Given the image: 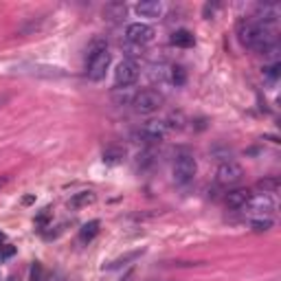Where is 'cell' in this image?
<instances>
[{
	"label": "cell",
	"instance_id": "6da1fadb",
	"mask_svg": "<svg viewBox=\"0 0 281 281\" xmlns=\"http://www.w3.org/2000/svg\"><path fill=\"white\" fill-rule=\"evenodd\" d=\"M110 62H112V55H110L108 46L103 42H95V46L90 49V55H88V77L92 81L103 79Z\"/></svg>",
	"mask_w": 281,
	"mask_h": 281
},
{
	"label": "cell",
	"instance_id": "7a4b0ae2",
	"mask_svg": "<svg viewBox=\"0 0 281 281\" xmlns=\"http://www.w3.org/2000/svg\"><path fill=\"white\" fill-rule=\"evenodd\" d=\"M132 106H134V110L138 114H152V112H156V110L162 106V95L158 90L147 88V90H140V92L134 95Z\"/></svg>",
	"mask_w": 281,
	"mask_h": 281
},
{
	"label": "cell",
	"instance_id": "3957f363",
	"mask_svg": "<svg viewBox=\"0 0 281 281\" xmlns=\"http://www.w3.org/2000/svg\"><path fill=\"white\" fill-rule=\"evenodd\" d=\"M198 172V165H196V158L191 154H180L176 156L174 162V180L178 184H189L194 180V176Z\"/></svg>",
	"mask_w": 281,
	"mask_h": 281
},
{
	"label": "cell",
	"instance_id": "277c9868",
	"mask_svg": "<svg viewBox=\"0 0 281 281\" xmlns=\"http://www.w3.org/2000/svg\"><path fill=\"white\" fill-rule=\"evenodd\" d=\"M242 178H244V169L238 165V162H233V160L222 162V165L218 167V172H216V180H218V184H222V187L238 184Z\"/></svg>",
	"mask_w": 281,
	"mask_h": 281
},
{
	"label": "cell",
	"instance_id": "5b68a950",
	"mask_svg": "<svg viewBox=\"0 0 281 281\" xmlns=\"http://www.w3.org/2000/svg\"><path fill=\"white\" fill-rule=\"evenodd\" d=\"M138 79V64L134 60H123L114 71V86L128 88Z\"/></svg>",
	"mask_w": 281,
	"mask_h": 281
},
{
	"label": "cell",
	"instance_id": "8992f818",
	"mask_svg": "<svg viewBox=\"0 0 281 281\" xmlns=\"http://www.w3.org/2000/svg\"><path fill=\"white\" fill-rule=\"evenodd\" d=\"M125 38H128V42L136 44V46L150 44L154 40V27L143 25V22H132V25L125 29Z\"/></svg>",
	"mask_w": 281,
	"mask_h": 281
},
{
	"label": "cell",
	"instance_id": "52a82bcc",
	"mask_svg": "<svg viewBox=\"0 0 281 281\" xmlns=\"http://www.w3.org/2000/svg\"><path fill=\"white\" fill-rule=\"evenodd\" d=\"M244 209L250 216H257V213H270L275 211V198L270 194H257V196H250V200L244 204Z\"/></svg>",
	"mask_w": 281,
	"mask_h": 281
},
{
	"label": "cell",
	"instance_id": "ba28073f",
	"mask_svg": "<svg viewBox=\"0 0 281 281\" xmlns=\"http://www.w3.org/2000/svg\"><path fill=\"white\" fill-rule=\"evenodd\" d=\"M250 191L248 189H233L226 194V206L228 209H244V204L250 200Z\"/></svg>",
	"mask_w": 281,
	"mask_h": 281
},
{
	"label": "cell",
	"instance_id": "9c48e42d",
	"mask_svg": "<svg viewBox=\"0 0 281 281\" xmlns=\"http://www.w3.org/2000/svg\"><path fill=\"white\" fill-rule=\"evenodd\" d=\"M136 11L145 18H158L162 13V5L158 3V0H145V3L136 5Z\"/></svg>",
	"mask_w": 281,
	"mask_h": 281
},
{
	"label": "cell",
	"instance_id": "30bf717a",
	"mask_svg": "<svg viewBox=\"0 0 281 281\" xmlns=\"http://www.w3.org/2000/svg\"><path fill=\"white\" fill-rule=\"evenodd\" d=\"M99 220H90V222H86L84 226L79 228V242L81 244H88V242H92L95 238H97V233H99Z\"/></svg>",
	"mask_w": 281,
	"mask_h": 281
},
{
	"label": "cell",
	"instance_id": "8fae6325",
	"mask_svg": "<svg viewBox=\"0 0 281 281\" xmlns=\"http://www.w3.org/2000/svg\"><path fill=\"white\" fill-rule=\"evenodd\" d=\"M95 200H97V194H95V191H79V194H75L71 198L68 206H71V209H81V206L92 204Z\"/></svg>",
	"mask_w": 281,
	"mask_h": 281
},
{
	"label": "cell",
	"instance_id": "7c38bea8",
	"mask_svg": "<svg viewBox=\"0 0 281 281\" xmlns=\"http://www.w3.org/2000/svg\"><path fill=\"white\" fill-rule=\"evenodd\" d=\"M172 44L174 46H180V49H191L196 44V38L191 31H187V29H180V31H176L172 35Z\"/></svg>",
	"mask_w": 281,
	"mask_h": 281
},
{
	"label": "cell",
	"instance_id": "4fadbf2b",
	"mask_svg": "<svg viewBox=\"0 0 281 281\" xmlns=\"http://www.w3.org/2000/svg\"><path fill=\"white\" fill-rule=\"evenodd\" d=\"M279 187H281L279 176H270V178H264V180L257 182V189H260L262 194H270V196H272V194H277Z\"/></svg>",
	"mask_w": 281,
	"mask_h": 281
},
{
	"label": "cell",
	"instance_id": "5bb4252c",
	"mask_svg": "<svg viewBox=\"0 0 281 281\" xmlns=\"http://www.w3.org/2000/svg\"><path fill=\"white\" fill-rule=\"evenodd\" d=\"M140 255H143V250H134V253H128V255L119 257V260H114V262L106 264V266H103V270H116V268H121V266H125L128 262H134L136 257H140Z\"/></svg>",
	"mask_w": 281,
	"mask_h": 281
},
{
	"label": "cell",
	"instance_id": "9a60e30c",
	"mask_svg": "<svg viewBox=\"0 0 281 281\" xmlns=\"http://www.w3.org/2000/svg\"><path fill=\"white\" fill-rule=\"evenodd\" d=\"M250 226H253V231L255 233H266V231H270L272 228V220L270 218H260V220H253L250 222Z\"/></svg>",
	"mask_w": 281,
	"mask_h": 281
},
{
	"label": "cell",
	"instance_id": "2e32d148",
	"mask_svg": "<svg viewBox=\"0 0 281 281\" xmlns=\"http://www.w3.org/2000/svg\"><path fill=\"white\" fill-rule=\"evenodd\" d=\"M172 81H174L176 86H182L184 81H187V75H184L182 66H174V68H172Z\"/></svg>",
	"mask_w": 281,
	"mask_h": 281
},
{
	"label": "cell",
	"instance_id": "e0dca14e",
	"mask_svg": "<svg viewBox=\"0 0 281 281\" xmlns=\"http://www.w3.org/2000/svg\"><path fill=\"white\" fill-rule=\"evenodd\" d=\"M29 281H42V264L35 262L31 266V275H29Z\"/></svg>",
	"mask_w": 281,
	"mask_h": 281
},
{
	"label": "cell",
	"instance_id": "ac0fdd59",
	"mask_svg": "<svg viewBox=\"0 0 281 281\" xmlns=\"http://www.w3.org/2000/svg\"><path fill=\"white\" fill-rule=\"evenodd\" d=\"M119 158H123V152H119V150H108L103 154V160L106 162H116Z\"/></svg>",
	"mask_w": 281,
	"mask_h": 281
},
{
	"label": "cell",
	"instance_id": "d6986e66",
	"mask_svg": "<svg viewBox=\"0 0 281 281\" xmlns=\"http://www.w3.org/2000/svg\"><path fill=\"white\" fill-rule=\"evenodd\" d=\"M11 255H16V246H5L0 250V260H9Z\"/></svg>",
	"mask_w": 281,
	"mask_h": 281
},
{
	"label": "cell",
	"instance_id": "ffe728a7",
	"mask_svg": "<svg viewBox=\"0 0 281 281\" xmlns=\"http://www.w3.org/2000/svg\"><path fill=\"white\" fill-rule=\"evenodd\" d=\"M279 68H281L279 64H272V66H268V68H266V71H268V75H270L272 79H275V77L279 75Z\"/></svg>",
	"mask_w": 281,
	"mask_h": 281
},
{
	"label": "cell",
	"instance_id": "44dd1931",
	"mask_svg": "<svg viewBox=\"0 0 281 281\" xmlns=\"http://www.w3.org/2000/svg\"><path fill=\"white\" fill-rule=\"evenodd\" d=\"M9 99H11L9 92H0V108H5L7 103H9Z\"/></svg>",
	"mask_w": 281,
	"mask_h": 281
},
{
	"label": "cell",
	"instance_id": "7402d4cb",
	"mask_svg": "<svg viewBox=\"0 0 281 281\" xmlns=\"http://www.w3.org/2000/svg\"><path fill=\"white\" fill-rule=\"evenodd\" d=\"M22 202H25V204H31V202H35V198H33V196H25V198H22Z\"/></svg>",
	"mask_w": 281,
	"mask_h": 281
},
{
	"label": "cell",
	"instance_id": "603a6c76",
	"mask_svg": "<svg viewBox=\"0 0 281 281\" xmlns=\"http://www.w3.org/2000/svg\"><path fill=\"white\" fill-rule=\"evenodd\" d=\"M5 184H7V176H0V189H3Z\"/></svg>",
	"mask_w": 281,
	"mask_h": 281
},
{
	"label": "cell",
	"instance_id": "cb8c5ba5",
	"mask_svg": "<svg viewBox=\"0 0 281 281\" xmlns=\"http://www.w3.org/2000/svg\"><path fill=\"white\" fill-rule=\"evenodd\" d=\"M5 240V233H0V242H3Z\"/></svg>",
	"mask_w": 281,
	"mask_h": 281
},
{
	"label": "cell",
	"instance_id": "d4e9b609",
	"mask_svg": "<svg viewBox=\"0 0 281 281\" xmlns=\"http://www.w3.org/2000/svg\"><path fill=\"white\" fill-rule=\"evenodd\" d=\"M0 281H3V272H0Z\"/></svg>",
	"mask_w": 281,
	"mask_h": 281
}]
</instances>
